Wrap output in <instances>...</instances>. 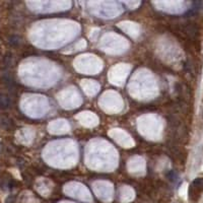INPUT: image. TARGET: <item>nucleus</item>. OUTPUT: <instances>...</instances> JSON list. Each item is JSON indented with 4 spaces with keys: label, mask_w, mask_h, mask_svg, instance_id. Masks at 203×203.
<instances>
[{
    "label": "nucleus",
    "mask_w": 203,
    "mask_h": 203,
    "mask_svg": "<svg viewBox=\"0 0 203 203\" xmlns=\"http://www.w3.org/2000/svg\"><path fill=\"white\" fill-rule=\"evenodd\" d=\"M203 191V178H196L190 186L189 195L192 200H197Z\"/></svg>",
    "instance_id": "f257e3e1"
},
{
    "label": "nucleus",
    "mask_w": 203,
    "mask_h": 203,
    "mask_svg": "<svg viewBox=\"0 0 203 203\" xmlns=\"http://www.w3.org/2000/svg\"><path fill=\"white\" fill-rule=\"evenodd\" d=\"M9 43H10L11 45H17V44L19 43V39L17 38V37H12L10 39V41H9Z\"/></svg>",
    "instance_id": "20e7f679"
},
{
    "label": "nucleus",
    "mask_w": 203,
    "mask_h": 203,
    "mask_svg": "<svg viewBox=\"0 0 203 203\" xmlns=\"http://www.w3.org/2000/svg\"><path fill=\"white\" fill-rule=\"evenodd\" d=\"M0 127L5 130H10L13 127V123L10 118L6 116H0Z\"/></svg>",
    "instance_id": "f03ea898"
},
{
    "label": "nucleus",
    "mask_w": 203,
    "mask_h": 203,
    "mask_svg": "<svg viewBox=\"0 0 203 203\" xmlns=\"http://www.w3.org/2000/svg\"><path fill=\"white\" fill-rule=\"evenodd\" d=\"M10 99L4 93H0V110H5L10 107Z\"/></svg>",
    "instance_id": "7ed1b4c3"
}]
</instances>
